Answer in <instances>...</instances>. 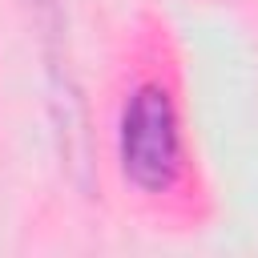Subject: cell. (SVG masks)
I'll use <instances>...</instances> for the list:
<instances>
[{"label":"cell","mask_w":258,"mask_h":258,"mask_svg":"<svg viewBox=\"0 0 258 258\" xmlns=\"http://www.w3.org/2000/svg\"><path fill=\"white\" fill-rule=\"evenodd\" d=\"M121 165L133 185L161 194L181 177V129L165 89L145 85L121 113Z\"/></svg>","instance_id":"obj_1"}]
</instances>
